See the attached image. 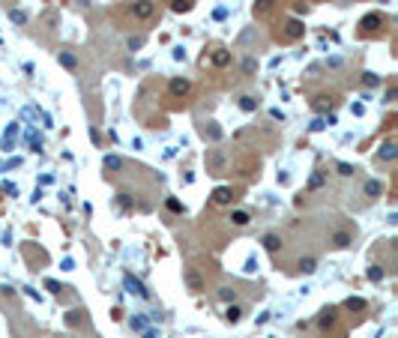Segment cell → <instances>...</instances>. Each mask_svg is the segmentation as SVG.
<instances>
[{"label": "cell", "mask_w": 398, "mask_h": 338, "mask_svg": "<svg viewBox=\"0 0 398 338\" xmlns=\"http://www.w3.org/2000/svg\"><path fill=\"white\" fill-rule=\"evenodd\" d=\"M132 15L141 18V21H147V18L156 15V3H153V0H135V3H132Z\"/></svg>", "instance_id": "6da1fadb"}, {"label": "cell", "mask_w": 398, "mask_h": 338, "mask_svg": "<svg viewBox=\"0 0 398 338\" xmlns=\"http://www.w3.org/2000/svg\"><path fill=\"white\" fill-rule=\"evenodd\" d=\"M303 36H306L303 21H300V18H291V21L285 24V39H288V42H297V39H303Z\"/></svg>", "instance_id": "7a4b0ae2"}, {"label": "cell", "mask_w": 398, "mask_h": 338, "mask_svg": "<svg viewBox=\"0 0 398 338\" xmlns=\"http://www.w3.org/2000/svg\"><path fill=\"white\" fill-rule=\"evenodd\" d=\"M168 90H171V96H177V99H183L189 90H192V84H189V78H171V84H168Z\"/></svg>", "instance_id": "3957f363"}, {"label": "cell", "mask_w": 398, "mask_h": 338, "mask_svg": "<svg viewBox=\"0 0 398 338\" xmlns=\"http://www.w3.org/2000/svg\"><path fill=\"white\" fill-rule=\"evenodd\" d=\"M231 201H234V189H231V186H219V189L213 192V204H216V207H228Z\"/></svg>", "instance_id": "277c9868"}, {"label": "cell", "mask_w": 398, "mask_h": 338, "mask_svg": "<svg viewBox=\"0 0 398 338\" xmlns=\"http://www.w3.org/2000/svg\"><path fill=\"white\" fill-rule=\"evenodd\" d=\"M381 27H384V15H375V12L360 21V30L363 33H372V30H381Z\"/></svg>", "instance_id": "5b68a950"}, {"label": "cell", "mask_w": 398, "mask_h": 338, "mask_svg": "<svg viewBox=\"0 0 398 338\" xmlns=\"http://www.w3.org/2000/svg\"><path fill=\"white\" fill-rule=\"evenodd\" d=\"M210 63H213V66H219V69L231 66V51H225V48H216V51L210 54Z\"/></svg>", "instance_id": "8992f818"}, {"label": "cell", "mask_w": 398, "mask_h": 338, "mask_svg": "<svg viewBox=\"0 0 398 338\" xmlns=\"http://www.w3.org/2000/svg\"><path fill=\"white\" fill-rule=\"evenodd\" d=\"M336 321H339L336 309H324V312L318 315V327H321V330H330V327H336Z\"/></svg>", "instance_id": "52a82bcc"}, {"label": "cell", "mask_w": 398, "mask_h": 338, "mask_svg": "<svg viewBox=\"0 0 398 338\" xmlns=\"http://www.w3.org/2000/svg\"><path fill=\"white\" fill-rule=\"evenodd\" d=\"M396 156H398V144L396 141H387V144L378 150V159H381V162H393Z\"/></svg>", "instance_id": "ba28073f"}, {"label": "cell", "mask_w": 398, "mask_h": 338, "mask_svg": "<svg viewBox=\"0 0 398 338\" xmlns=\"http://www.w3.org/2000/svg\"><path fill=\"white\" fill-rule=\"evenodd\" d=\"M123 285H126V291H129V294H135V297H147L144 285H141L135 276H126V279H123Z\"/></svg>", "instance_id": "9c48e42d"}, {"label": "cell", "mask_w": 398, "mask_h": 338, "mask_svg": "<svg viewBox=\"0 0 398 338\" xmlns=\"http://www.w3.org/2000/svg\"><path fill=\"white\" fill-rule=\"evenodd\" d=\"M207 162H210V168H213V174H222V171H225V156H222L219 150H213V153L207 156Z\"/></svg>", "instance_id": "30bf717a"}, {"label": "cell", "mask_w": 398, "mask_h": 338, "mask_svg": "<svg viewBox=\"0 0 398 338\" xmlns=\"http://www.w3.org/2000/svg\"><path fill=\"white\" fill-rule=\"evenodd\" d=\"M363 192H366L369 198H381V195H384V183H378V180H369V183L363 186Z\"/></svg>", "instance_id": "8fae6325"}, {"label": "cell", "mask_w": 398, "mask_h": 338, "mask_svg": "<svg viewBox=\"0 0 398 338\" xmlns=\"http://www.w3.org/2000/svg\"><path fill=\"white\" fill-rule=\"evenodd\" d=\"M261 243H264V249H267V252H273V255L282 249V240H279V234H267Z\"/></svg>", "instance_id": "7c38bea8"}, {"label": "cell", "mask_w": 398, "mask_h": 338, "mask_svg": "<svg viewBox=\"0 0 398 338\" xmlns=\"http://www.w3.org/2000/svg\"><path fill=\"white\" fill-rule=\"evenodd\" d=\"M231 225L246 228V225H249V213H246V210H234V213H231Z\"/></svg>", "instance_id": "4fadbf2b"}, {"label": "cell", "mask_w": 398, "mask_h": 338, "mask_svg": "<svg viewBox=\"0 0 398 338\" xmlns=\"http://www.w3.org/2000/svg\"><path fill=\"white\" fill-rule=\"evenodd\" d=\"M57 60H60V66H66V69H75V66H78V57H75V54H69V51H60V57H57Z\"/></svg>", "instance_id": "5bb4252c"}, {"label": "cell", "mask_w": 398, "mask_h": 338, "mask_svg": "<svg viewBox=\"0 0 398 338\" xmlns=\"http://www.w3.org/2000/svg\"><path fill=\"white\" fill-rule=\"evenodd\" d=\"M333 246H336V249H348V246H351V234H345V231L333 234Z\"/></svg>", "instance_id": "9a60e30c"}, {"label": "cell", "mask_w": 398, "mask_h": 338, "mask_svg": "<svg viewBox=\"0 0 398 338\" xmlns=\"http://www.w3.org/2000/svg\"><path fill=\"white\" fill-rule=\"evenodd\" d=\"M345 309H348V312H366V300H360V297H348Z\"/></svg>", "instance_id": "2e32d148"}, {"label": "cell", "mask_w": 398, "mask_h": 338, "mask_svg": "<svg viewBox=\"0 0 398 338\" xmlns=\"http://www.w3.org/2000/svg\"><path fill=\"white\" fill-rule=\"evenodd\" d=\"M225 318H228V324H240V321H243V309H240V306H228Z\"/></svg>", "instance_id": "e0dca14e"}, {"label": "cell", "mask_w": 398, "mask_h": 338, "mask_svg": "<svg viewBox=\"0 0 398 338\" xmlns=\"http://www.w3.org/2000/svg\"><path fill=\"white\" fill-rule=\"evenodd\" d=\"M240 108L243 111H258V99L255 96H240Z\"/></svg>", "instance_id": "ac0fdd59"}, {"label": "cell", "mask_w": 398, "mask_h": 338, "mask_svg": "<svg viewBox=\"0 0 398 338\" xmlns=\"http://www.w3.org/2000/svg\"><path fill=\"white\" fill-rule=\"evenodd\" d=\"M381 84V75L375 72H363V87H378Z\"/></svg>", "instance_id": "d6986e66"}, {"label": "cell", "mask_w": 398, "mask_h": 338, "mask_svg": "<svg viewBox=\"0 0 398 338\" xmlns=\"http://www.w3.org/2000/svg\"><path fill=\"white\" fill-rule=\"evenodd\" d=\"M300 270L303 273H315L318 270V261L315 258H300Z\"/></svg>", "instance_id": "ffe728a7"}, {"label": "cell", "mask_w": 398, "mask_h": 338, "mask_svg": "<svg viewBox=\"0 0 398 338\" xmlns=\"http://www.w3.org/2000/svg\"><path fill=\"white\" fill-rule=\"evenodd\" d=\"M366 276H369V282H381V279H384V267H378V264H372Z\"/></svg>", "instance_id": "44dd1931"}, {"label": "cell", "mask_w": 398, "mask_h": 338, "mask_svg": "<svg viewBox=\"0 0 398 338\" xmlns=\"http://www.w3.org/2000/svg\"><path fill=\"white\" fill-rule=\"evenodd\" d=\"M9 18L15 24H27V12H21V9H9Z\"/></svg>", "instance_id": "7402d4cb"}, {"label": "cell", "mask_w": 398, "mask_h": 338, "mask_svg": "<svg viewBox=\"0 0 398 338\" xmlns=\"http://www.w3.org/2000/svg\"><path fill=\"white\" fill-rule=\"evenodd\" d=\"M105 168H108V171H120V168H123V162H120L117 156H105Z\"/></svg>", "instance_id": "603a6c76"}, {"label": "cell", "mask_w": 398, "mask_h": 338, "mask_svg": "<svg viewBox=\"0 0 398 338\" xmlns=\"http://www.w3.org/2000/svg\"><path fill=\"white\" fill-rule=\"evenodd\" d=\"M336 171H339L342 177H354V174H357V168H354V165H348V162H339V168H336Z\"/></svg>", "instance_id": "cb8c5ba5"}, {"label": "cell", "mask_w": 398, "mask_h": 338, "mask_svg": "<svg viewBox=\"0 0 398 338\" xmlns=\"http://www.w3.org/2000/svg\"><path fill=\"white\" fill-rule=\"evenodd\" d=\"M321 186H324V171H315L309 180V189H321Z\"/></svg>", "instance_id": "d4e9b609"}, {"label": "cell", "mask_w": 398, "mask_h": 338, "mask_svg": "<svg viewBox=\"0 0 398 338\" xmlns=\"http://www.w3.org/2000/svg\"><path fill=\"white\" fill-rule=\"evenodd\" d=\"M171 9H174V12H189L192 3H189V0H171Z\"/></svg>", "instance_id": "484cf974"}, {"label": "cell", "mask_w": 398, "mask_h": 338, "mask_svg": "<svg viewBox=\"0 0 398 338\" xmlns=\"http://www.w3.org/2000/svg\"><path fill=\"white\" fill-rule=\"evenodd\" d=\"M270 6H273V0H255V15H264V12H270Z\"/></svg>", "instance_id": "4316f807"}, {"label": "cell", "mask_w": 398, "mask_h": 338, "mask_svg": "<svg viewBox=\"0 0 398 338\" xmlns=\"http://www.w3.org/2000/svg\"><path fill=\"white\" fill-rule=\"evenodd\" d=\"M129 51H138V48H144V36H129Z\"/></svg>", "instance_id": "83f0119b"}, {"label": "cell", "mask_w": 398, "mask_h": 338, "mask_svg": "<svg viewBox=\"0 0 398 338\" xmlns=\"http://www.w3.org/2000/svg\"><path fill=\"white\" fill-rule=\"evenodd\" d=\"M186 282H189V288H192V291H201V288H204V285H201V276H195V273H189V276H186Z\"/></svg>", "instance_id": "f1b7e54d"}, {"label": "cell", "mask_w": 398, "mask_h": 338, "mask_svg": "<svg viewBox=\"0 0 398 338\" xmlns=\"http://www.w3.org/2000/svg\"><path fill=\"white\" fill-rule=\"evenodd\" d=\"M81 315H84V312H78V309H75V312H69V315H66V324H69V327L81 324Z\"/></svg>", "instance_id": "f546056e"}, {"label": "cell", "mask_w": 398, "mask_h": 338, "mask_svg": "<svg viewBox=\"0 0 398 338\" xmlns=\"http://www.w3.org/2000/svg\"><path fill=\"white\" fill-rule=\"evenodd\" d=\"M255 69H258V63H255L252 57H249V60H243V72H246V75H252Z\"/></svg>", "instance_id": "4dcf8cb0"}, {"label": "cell", "mask_w": 398, "mask_h": 338, "mask_svg": "<svg viewBox=\"0 0 398 338\" xmlns=\"http://www.w3.org/2000/svg\"><path fill=\"white\" fill-rule=\"evenodd\" d=\"M15 135H18V126H15V123H12V126H9V129H6V147H9V144H12V141H15Z\"/></svg>", "instance_id": "1f68e13d"}, {"label": "cell", "mask_w": 398, "mask_h": 338, "mask_svg": "<svg viewBox=\"0 0 398 338\" xmlns=\"http://www.w3.org/2000/svg\"><path fill=\"white\" fill-rule=\"evenodd\" d=\"M168 210H171V213H183V204H180L177 198H168Z\"/></svg>", "instance_id": "d6a6232c"}, {"label": "cell", "mask_w": 398, "mask_h": 338, "mask_svg": "<svg viewBox=\"0 0 398 338\" xmlns=\"http://www.w3.org/2000/svg\"><path fill=\"white\" fill-rule=\"evenodd\" d=\"M207 132H210V138H213V141H219V138H222V129H219V126H216V123H213V126H210V129H207Z\"/></svg>", "instance_id": "836d02e7"}, {"label": "cell", "mask_w": 398, "mask_h": 338, "mask_svg": "<svg viewBox=\"0 0 398 338\" xmlns=\"http://www.w3.org/2000/svg\"><path fill=\"white\" fill-rule=\"evenodd\" d=\"M132 330H147V321L144 318H132Z\"/></svg>", "instance_id": "e575fe53"}, {"label": "cell", "mask_w": 398, "mask_h": 338, "mask_svg": "<svg viewBox=\"0 0 398 338\" xmlns=\"http://www.w3.org/2000/svg\"><path fill=\"white\" fill-rule=\"evenodd\" d=\"M243 270H246V273H255V270H258V261H255V258H249V261H246V267H243Z\"/></svg>", "instance_id": "d590c367"}, {"label": "cell", "mask_w": 398, "mask_h": 338, "mask_svg": "<svg viewBox=\"0 0 398 338\" xmlns=\"http://www.w3.org/2000/svg\"><path fill=\"white\" fill-rule=\"evenodd\" d=\"M219 297H222L225 303H231V300H234V291H231V288H222V294H219Z\"/></svg>", "instance_id": "8d00e7d4"}, {"label": "cell", "mask_w": 398, "mask_h": 338, "mask_svg": "<svg viewBox=\"0 0 398 338\" xmlns=\"http://www.w3.org/2000/svg\"><path fill=\"white\" fill-rule=\"evenodd\" d=\"M174 60H186V51L183 48H174Z\"/></svg>", "instance_id": "74e56055"}, {"label": "cell", "mask_w": 398, "mask_h": 338, "mask_svg": "<svg viewBox=\"0 0 398 338\" xmlns=\"http://www.w3.org/2000/svg\"><path fill=\"white\" fill-rule=\"evenodd\" d=\"M324 126H327V123H324V120H315V123H312V132H321V129H324Z\"/></svg>", "instance_id": "f35d334b"}, {"label": "cell", "mask_w": 398, "mask_h": 338, "mask_svg": "<svg viewBox=\"0 0 398 338\" xmlns=\"http://www.w3.org/2000/svg\"><path fill=\"white\" fill-rule=\"evenodd\" d=\"M3 192H9V195H18V189H15L12 183H3Z\"/></svg>", "instance_id": "ab89813d"}, {"label": "cell", "mask_w": 398, "mask_h": 338, "mask_svg": "<svg viewBox=\"0 0 398 338\" xmlns=\"http://www.w3.org/2000/svg\"><path fill=\"white\" fill-rule=\"evenodd\" d=\"M144 338H156V333L153 330H144Z\"/></svg>", "instance_id": "60d3db41"}]
</instances>
